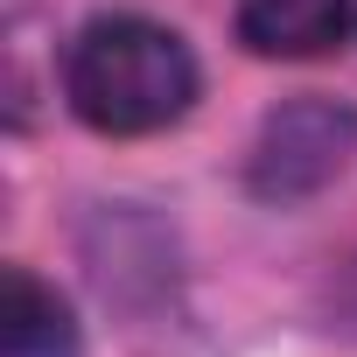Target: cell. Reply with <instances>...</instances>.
Segmentation results:
<instances>
[{
    "label": "cell",
    "mask_w": 357,
    "mask_h": 357,
    "mask_svg": "<svg viewBox=\"0 0 357 357\" xmlns=\"http://www.w3.org/2000/svg\"><path fill=\"white\" fill-rule=\"evenodd\" d=\"M350 0H245L238 8V43L252 56H280V63H308L329 56L350 36Z\"/></svg>",
    "instance_id": "cell-3"
},
{
    "label": "cell",
    "mask_w": 357,
    "mask_h": 357,
    "mask_svg": "<svg viewBox=\"0 0 357 357\" xmlns=\"http://www.w3.org/2000/svg\"><path fill=\"white\" fill-rule=\"evenodd\" d=\"M350 154H357V112L350 105H336V98H287L280 112H266V126L252 140L245 183L266 204H301L322 183H336Z\"/></svg>",
    "instance_id": "cell-2"
},
{
    "label": "cell",
    "mask_w": 357,
    "mask_h": 357,
    "mask_svg": "<svg viewBox=\"0 0 357 357\" xmlns=\"http://www.w3.org/2000/svg\"><path fill=\"white\" fill-rule=\"evenodd\" d=\"M8 357H77V322L56 287H43L29 266H8V315H0Z\"/></svg>",
    "instance_id": "cell-4"
},
{
    "label": "cell",
    "mask_w": 357,
    "mask_h": 357,
    "mask_svg": "<svg viewBox=\"0 0 357 357\" xmlns=\"http://www.w3.org/2000/svg\"><path fill=\"white\" fill-rule=\"evenodd\" d=\"M63 98L91 133H161L197 105V56L147 15H98L63 56Z\"/></svg>",
    "instance_id": "cell-1"
}]
</instances>
